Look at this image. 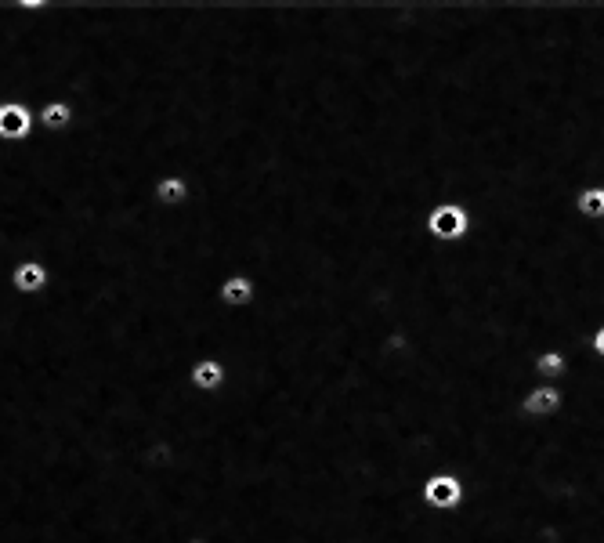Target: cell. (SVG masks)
Returning <instances> with one entry per match:
<instances>
[{"mask_svg": "<svg viewBox=\"0 0 604 543\" xmlns=\"http://www.w3.org/2000/svg\"><path fill=\"white\" fill-rule=\"evenodd\" d=\"M424 232L435 239V243H460V239L471 236V210L453 200L435 203V207L427 210Z\"/></svg>", "mask_w": 604, "mask_h": 543, "instance_id": "cell-1", "label": "cell"}, {"mask_svg": "<svg viewBox=\"0 0 604 543\" xmlns=\"http://www.w3.org/2000/svg\"><path fill=\"white\" fill-rule=\"evenodd\" d=\"M463 496H467V489H463L460 475H453V471H435V475H427L424 486H420V504H424L427 511H435V515H453V511H460Z\"/></svg>", "mask_w": 604, "mask_h": 543, "instance_id": "cell-2", "label": "cell"}, {"mask_svg": "<svg viewBox=\"0 0 604 543\" xmlns=\"http://www.w3.org/2000/svg\"><path fill=\"white\" fill-rule=\"evenodd\" d=\"M37 102H0V142H26L37 131Z\"/></svg>", "mask_w": 604, "mask_h": 543, "instance_id": "cell-3", "label": "cell"}, {"mask_svg": "<svg viewBox=\"0 0 604 543\" xmlns=\"http://www.w3.org/2000/svg\"><path fill=\"white\" fill-rule=\"evenodd\" d=\"M561 406H565V395H561V388L557 384H532L525 395H521L518 402V413L525 420H550L561 413Z\"/></svg>", "mask_w": 604, "mask_h": 543, "instance_id": "cell-4", "label": "cell"}, {"mask_svg": "<svg viewBox=\"0 0 604 543\" xmlns=\"http://www.w3.org/2000/svg\"><path fill=\"white\" fill-rule=\"evenodd\" d=\"M11 290L22 297H40L44 290L51 286V268L44 265L40 258H22L11 265V276H8Z\"/></svg>", "mask_w": 604, "mask_h": 543, "instance_id": "cell-5", "label": "cell"}, {"mask_svg": "<svg viewBox=\"0 0 604 543\" xmlns=\"http://www.w3.org/2000/svg\"><path fill=\"white\" fill-rule=\"evenodd\" d=\"M185 384H189L196 395H218L228 384L225 362L214 359V355H203V359H196L189 370H185Z\"/></svg>", "mask_w": 604, "mask_h": 543, "instance_id": "cell-6", "label": "cell"}, {"mask_svg": "<svg viewBox=\"0 0 604 543\" xmlns=\"http://www.w3.org/2000/svg\"><path fill=\"white\" fill-rule=\"evenodd\" d=\"M214 297H218V305L228 308V312H246V308H254L257 301V283L246 276V272H232V276H225L218 283Z\"/></svg>", "mask_w": 604, "mask_h": 543, "instance_id": "cell-7", "label": "cell"}, {"mask_svg": "<svg viewBox=\"0 0 604 543\" xmlns=\"http://www.w3.org/2000/svg\"><path fill=\"white\" fill-rule=\"evenodd\" d=\"M149 196L160 210H185L192 203V181L185 174H160L152 181Z\"/></svg>", "mask_w": 604, "mask_h": 543, "instance_id": "cell-8", "label": "cell"}, {"mask_svg": "<svg viewBox=\"0 0 604 543\" xmlns=\"http://www.w3.org/2000/svg\"><path fill=\"white\" fill-rule=\"evenodd\" d=\"M76 124V109L66 98H51L37 109V127L48 134H66Z\"/></svg>", "mask_w": 604, "mask_h": 543, "instance_id": "cell-9", "label": "cell"}, {"mask_svg": "<svg viewBox=\"0 0 604 543\" xmlns=\"http://www.w3.org/2000/svg\"><path fill=\"white\" fill-rule=\"evenodd\" d=\"M532 377L536 384H561L568 377V355L561 348H547L532 359Z\"/></svg>", "mask_w": 604, "mask_h": 543, "instance_id": "cell-10", "label": "cell"}, {"mask_svg": "<svg viewBox=\"0 0 604 543\" xmlns=\"http://www.w3.org/2000/svg\"><path fill=\"white\" fill-rule=\"evenodd\" d=\"M576 214L590 225H601L604 221V185H583L576 192Z\"/></svg>", "mask_w": 604, "mask_h": 543, "instance_id": "cell-11", "label": "cell"}, {"mask_svg": "<svg viewBox=\"0 0 604 543\" xmlns=\"http://www.w3.org/2000/svg\"><path fill=\"white\" fill-rule=\"evenodd\" d=\"M586 352L594 355V359H601V362H604V326H597L594 334L586 337Z\"/></svg>", "mask_w": 604, "mask_h": 543, "instance_id": "cell-12", "label": "cell"}]
</instances>
